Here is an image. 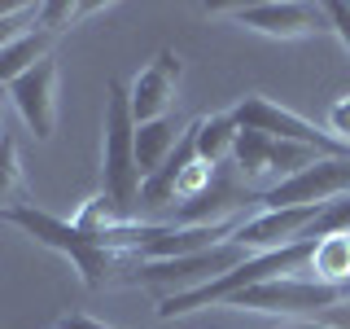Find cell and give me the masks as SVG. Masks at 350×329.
<instances>
[{
  "label": "cell",
  "mask_w": 350,
  "mask_h": 329,
  "mask_svg": "<svg viewBox=\"0 0 350 329\" xmlns=\"http://www.w3.org/2000/svg\"><path fill=\"white\" fill-rule=\"evenodd\" d=\"M311 277L324 281V285H342V290H350V237H324V241H315Z\"/></svg>",
  "instance_id": "obj_15"
},
{
  "label": "cell",
  "mask_w": 350,
  "mask_h": 329,
  "mask_svg": "<svg viewBox=\"0 0 350 329\" xmlns=\"http://www.w3.org/2000/svg\"><path fill=\"white\" fill-rule=\"evenodd\" d=\"M328 132H333L342 145H350V97H342V101L328 106Z\"/></svg>",
  "instance_id": "obj_19"
},
{
  "label": "cell",
  "mask_w": 350,
  "mask_h": 329,
  "mask_svg": "<svg viewBox=\"0 0 350 329\" xmlns=\"http://www.w3.org/2000/svg\"><path fill=\"white\" fill-rule=\"evenodd\" d=\"M175 84H180V53L175 49H162L136 80L127 84L131 93V119L140 123H153V119H167V110L175 101Z\"/></svg>",
  "instance_id": "obj_11"
},
{
  "label": "cell",
  "mask_w": 350,
  "mask_h": 329,
  "mask_svg": "<svg viewBox=\"0 0 350 329\" xmlns=\"http://www.w3.org/2000/svg\"><path fill=\"white\" fill-rule=\"evenodd\" d=\"M315 325H324V329H350V294L337 307H328V312L315 316Z\"/></svg>",
  "instance_id": "obj_21"
},
{
  "label": "cell",
  "mask_w": 350,
  "mask_h": 329,
  "mask_svg": "<svg viewBox=\"0 0 350 329\" xmlns=\"http://www.w3.org/2000/svg\"><path fill=\"white\" fill-rule=\"evenodd\" d=\"M350 193V158H320L306 171L289 175L271 193L258 197V211H280V206H324L333 197Z\"/></svg>",
  "instance_id": "obj_8"
},
{
  "label": "cell",
  "mask_w": 350,
  "mask_h": 329,
  "mask_svg": "<svg viewBox=\"0 0 350 329\" xmlns=\"http://www.w3.org/2000/svg\"><path fill=\"white\" fill-rule=\"evenodd\" d=\"M0 123H5V119H0Z\"/></svg>",
  "instance_id": "obj_23"
},
{
  "label": "cell",
  "mask_w": 350,
  "mask_h": 329,
  "mask_svg": "<svg viewBox=\"0 0 350 329\" xmlns=\"http://www.w3.org/2000/svg\"><path fill=\"white\" fill-rule=\"evenodd\" d=\"M324 154L306 149V145H289V141H276V136H262V132H245L241 127L237 136V149H232V171L241 175L250 193H271L276 184H284L289 175L306 171L311 162H320Z\"/></svg>",
  "instance_id": "obj_3"
},
{
  "label": "cell",
  "mask_w": 350,
  "mask_h": 329,
  "mask_svg": "<svg viewBox=\"0 0 350 329\" xmlns=\"http://www.w3.org/2000/svg\"><path fill=\"white\" fill-rule=\"evenodd\" d=\"M324 237H350V193L324 202L320 215L311 219V228H306L302 241H324Z\"/></svg>",
  "instance_id": "obj_16"
},
{
  "label": "cell",
  "mask_w": 350,
  "mask_h": 329,
  "mask_svg": "<svg viewBox=\"0 0 350 329\" xmlns=\"http://www.w3.org/2000/svg\"><path fill=\"white\" fill-rule=\"evenodd\" d=\"M237 136H241V127H237L232 110H228V114L197 119V158H202L206 167H228V162H232V149H237Z\"/></svg>",
  "instance_id": "obj_13"
},
{
  "label": "cell",
  "mask_w": 350,
  "mask_h": 329,
  "mask_svg": "<svg viewBox=\"0 0 350 329\" xmlns=\"http://www.w3.org/2000/svg\"><path fill=\"white\" fill-rule=\"evenodd\" d=\"M88 14H101V5H66V0H53V5H40V18L36 27L49 31V36H62L70 22H79Z\"/></svg>",
  "instance_id": "obj_18"
},
{
  "label": "cell",
  "mask_w": 350,
  "mask_h": 329,
  "mask_svg": "<svg viewBox=\"0 0 350 329\" xmlns=\"http://www.w3.org/2000/svg\"><path fill=\"white\" fill-rule=\"evenodd\" d=\"M57 329H114V325H105V321H92V316H83V312H70V316H62Z\"/></svg>",
  "instance_id": "obj_22"
},
{
  "label": "cell",
  "mask_w": 350,
  "mask_h": 329,
  "mask_svg": "<svg viewBox=\"0 0 350 329\" xmlns=\"http://www.w3.org/2000/svg\"><path fill=\"white\" fill-rule=\"evenodd\" d=\"M140 162H136V119H131V93L123 80L105 88V123H101V193L123 215L136 219L140 211Z\"/></svg>",
  "instance_id": "obj_2"
},
{
  "label": "cell",
  "mask_w": 350,
  "mask_h": 329,
  "mask_svg": "<svg viewBox=\"0 0 350 329\" xmlns=\"http://www.w3.org/2000/svg\"><path fill=\"white\" fill-rule=\"evenodd\" d=\"M211 14L232 18L237 27L254 31L267 40H306V36H328V5H311V0H262V5H211Z\"/></svg>",
  "instance_id": "obj_6"
},
{
  "label": "cell",
  "mask_w": 350,
  "mask_h": 329,
  "mask_svg": "<svg viewBox=\"0 0 350 329\" xmlns=\"http://www.w3.org/2000/svg\"><path fill=\"white\" fill-rule=\"evenodd\" d=\"M250 255L237 246V241H219L211 250H197V255H184V259H136V268L123 277V285H171V294H189L197 285L224 277L232 272L237 263H245Z\"/></svg>",
  "instance_id": "obj_5"
},
{
  "label": "cell",
  "mask_w": 350,
  "mask_h": 329,
  "mask_svg": "<svg viewBox=\"0 0 350 329\" xmlns=\"http://www.w3.org/2000/svg\"><path fill=\"white\" fill-rule=\"evenodd\" d=\"M0 224H14L27 237H36L40 246L66 255L75 268H79V277H83L88 290H101V285H123V277L136 268V255H123V250H114V246H105V241L88 237L75 219L49 215V211H40L36 202L5 206V211H0Z\"/></svg>",
  "instance_id": "obj_1"
},
{
  "label": "cell",
  "mask_w": 350,
  "mask_h": 329,
  "mask_svg": "<svg viewBox=\"0 0 350 329\" xmlns=\"http://www.w3.org/2000/svg\"><path fill=\"white\" fill-rule=\"evenodd\" d=\"M180 132L184 127H175L171 119H153V123L136 127V162H140V175H145V180L171 158V149L180 145Z\"/></svg>",
  "instance_id": "obj_14"
},
{
  "label": "cell",
  "mask_w": 350,
  "mask_h": 329,
  "mask_svg": "<svg viewBox=\"0 0 350 329\" xmlns=\"http://www.w3.org/2000/svg\"><path fill=\"white\" fill-rule=\"evenodd\" d=\"M315 215H320V206H280V211H258V215L241 219L232 241L245 250V255H267V250H280V246L302 241Z\"/></svg>",
  "instance_id": "obj_10"
},
{
  "label": "cell",
  "mask_w": 350,
  "mask_h": 329,
  "mask_svg": "<svg viewBox=\"0 0 350 329\" xmlns=\"http://www.w3.org/2000/svg\"><path fill=\"white\" fill-rule=\"evenodd\" d=\"M350 290L342 285H324L315 277H271L262 285H250L241 290L228 307H241V312H267V316H293V321H315L320 312L337 307Z\"/></svg>",
  "instance_id": "obj_4"
},
{
  "label": "cell",
  "mask_w": 350,
  "mask_h": 329,
  "mask_svg": "<svg viewBox=\"0 0 350 329\" xmlns=\"http://www.w3.org/2000/svg\"><path fill=\"white\" fill-rule=\"evenodd\" d=\"M5 97L14 101L22 123L31 127V136L53 141V127H57V58L49 53V58L36 62L27 75H18V80L5 88Z\"/></svg>",
  "instance_id": "obj_9"
},
{
  "label": "cell",
  "mask_w": 350,
  "mask_h": 329,
  "mask_svg": "<svg viewBox=\"0 0 350 329\" xmlns=\"http://www.w3.org/2000/svg\"><path fill=\"white\" fill-rule=\"evenodd\" d=\"M22 184V158H18V141L14 132H9L5 123H0V211H5L9 193H14Z\"/></svg>",
  "instance_id": "obj_17"
},
{
  "label": "cell",
  "mask_w": 350,
  "mask_h": 329,
  "mask_svg": "<svg viewBox=\"0 0 350 329\" xmlns=\"http://www.w3.org/2000/svg\"><path fill=\"white\" fill-rule=\"evenodd\" d=\"M232 119H237V127H245V132H262V136L289 141V145H306V149L324 154V158H350V145H342L333 132L306 123L302 114H293V110L267 101V97H258V93L241 97L232 106Z\"/></svg>",
  "instance_id": "obj_7"
},
{
  "label": "cell",
  "mask_w": 350,
  "mask_h": 329,
  "mask_svg": "<svg viewBox=\"0 0 350 329\" xmlns=\"http://www.w3.org/2000/svg\"><path fill=\"white\" fill-rule=\"evenodd\" d=\"M53 40L57 36H49V31H40V27H31V31H22L18 40H9L5 49H0V88H9L18 75H27L36 62L49 58Z\"/></svg>",
  "instance_id": "obj_12"
},
{
  "label": "cell",
  "mask_w": 350,
  "mask_h": 329,
  "mask_svg": "<svg viewBox=\"0 0 350 329\" xmlns=\"http://www.w3.org/2000/svg\"><path fill=\"white\" fill-rule=\"evenodd\" d=\"M328 22H333L337 40H342L346 53H350V5H346V0H328Z\"/></svg>",
  "instance_id": "obj_20"
}]
</instances>
